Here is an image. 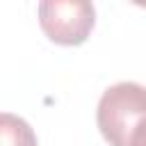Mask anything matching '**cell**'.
Listing matches in <instances>:
<instances>
[{
  "instance_id": "6da1fadb",
  "label": "cell",
  "mask_w": 146,
  "mask_h": 146,
  "mask_svg": "<svg viewBox=\"0 0 146 146\" xmlns=\"http://www.w3.org/2000/svg\"><path fill=\"white\" fill-rule=\"evenodd\" d=\"M146 119V87L119 82L105 89L98 103V130L110 146H128L135 128Z\"/></svg>"
},
{
  "instance_id": "7a4b0ae2",
  "label": "cell",
  "mask_w": 146,
  "mask_h": 146,
  "mask_svg": "<svg viewBox=\"0 0 146 146\" xmlns=\"http://www.w3.org/2000/svg\"><path fill=\"white\" fill-rule=\"evenodd\" d=\"M96 23V9L87 0H43L39 2V25L59 46H80Z\"/></svg>"
},
{
  "instance_id": "3957f363",
  "label": "cell",
  "mask_w": 146,
  "mask_h": 146,
  "mask_svg": "<svg viewBox=\"0 0 146 146\" xmlns=\"http://www.w3.org/2000/svg\"><path fill=\"white\" fill-rule=\"evenodd\" d=\"M0 146H36V137L23 119L2 112L0 114Z\"/></svg>"
},
{
  "instance_id": "277c9868",
  "label": "cell",
  "mask_w": 146,
  "mask_h": 146,
  "mask_svg": "<svg viewBox=\"0 0 146 146\" xmlns=\"http://www.w3.org/2000/svg\"><path fill=\"white\" fill-rule=\"evenodd\" d=\"M128 146H146V119L135 128V132H132Z\"/></svg>"
}]
</instances>
